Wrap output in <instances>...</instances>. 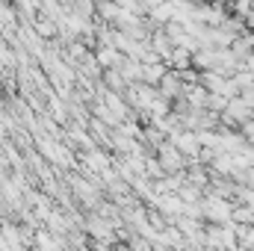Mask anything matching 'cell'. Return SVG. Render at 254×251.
Segmentation results:
<instances>
[{"label": "cell", "instance_id": "obj_2", "mask_svg": "<svg viewBox=\"0 0 254 251\" xmlns=\"http://www.w3.org/2000/svg\"><path fill=\"white\" fill-rule=\"evenodd\" d=\"M36 30H39L42 36H57V27H54V24H48V21H39V24H36Z\"/></svg>", "mask_w": 254, "mask_h": 251}, {"label": "cell", "instance_id": "obj_1", "mask_svg": "<svg viewBox=\"0 0 254 251\" xmlns=\"http://www.w3.org/2000/svg\"><path fill=\"white\" fill-rule=\"evenodd\" d=\"M101 80H104V86H107V89H113V92H122V95H125L127 80H125V74H122L119 68H104Z\"/></svg>", "mask_w": 254, "mask_h": 251}]
</instances>
